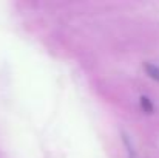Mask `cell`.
Masks as SVG:
<instances>
[{"mask_svg": "<svg viewBox=\"0 0 159 158\" xmlns=\"http://www.w3.org/2000/svg\"><path fill=\"white\" fill-rule=\"evenodd\" d=\"M145 70H147V73H148L153 79L159 81V68L156 65H153V64H145Z\"/></svg>", "mask_w": 159, "mask_h": 158, "instance_id": "obj_1", "label": "cell"}, {"mask_svg": "<svg viewBox=\"0 0 159 158\" xmlns=\"http://www.w3.org/2000/svg\"><path fill=\"white\" fill-rule=\"evenodd\" d=\"M141 103H142V107H144V110H145L147 113H150V112L153 110V107H152V103L148 101V98H142V99H141Z\"/></svg>", "mask_w": 159, "mask_h": 158, "instance_id": "obj_2", "label": "cell"}]
</instances>
